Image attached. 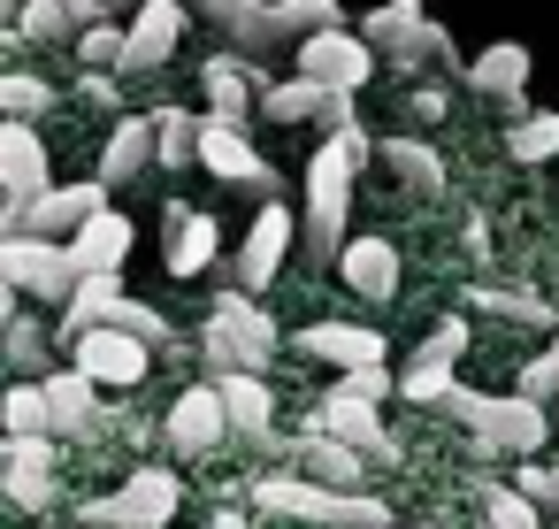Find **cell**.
I'll use <instances>...</instances> for the list:
<instances>
[{"mask_svg": "<svg viewBox=\"0 0 559 529\" xmlns=\"http://www.w3.org/2000/svg\"><path fill=\"white\" fill-rule=\"evenodd\" d=\"M261 116H276V124H330V131H345L353 124V93H330L322 78H284V85H269L261 93Z\"/></svg>", "mask_w": 559, "mask_h": 529, "instance_id": "14", "label": "cell"}, {"mask_svg": "<svg viewBox=\"0 0 559 529\" xmlns=\"http://www.w3.org/2000/svg\"><path fill=\"white\" fill-rule=\"evenodd\" d=\"M307 475L330 483V491H360L368 483V452L345 445V437H330V430H307Z\"/></svg>", "mask_w": 559, "mask_h": 529, "instance_id": "25", "label": "cell"}, {"mask_svg": "<svg viewBox=\"0 0 559 529\" xmlns=\"http://www.w3.org/2000/svg\"><path fill=\"white\" fill-rule=\"evenodd\" d=\"M9 368H47V330L32 322V315H9Z\"/></svg>", "mask_w": 559, "mask_h": 529, "instance_id": "39", "label": "cell"}, {"mask_svg": "<svg viewBox=\"0 0 559 529\" xmlns=\"http://www.w3.org/2000/svg\"><path fill=\"white\" fill-rule=\"evenodd\" d=\"M299 353H314L330 368H368V361H383V338L360 330V322H307L299 330Z\"/></svg>", "mask_w": 559, "mask_h": 529, "instance_id": "24", "label": "cell"}, {"mask_svg": "<svg viewBox=\"0 0 559 529\" xmlns=\"http://www.w3.org/2000/svg\"><path fill=\"white\" fill-rule=\"evenodd\" d=\"M70 254H78V269H85V277H116V269L131 261V215L100 208V215L70 238Z\"/></svg>", "mask_w": 559, "mask_h": 529, "instance_id": "23", "label": "cell"}, {"mask_svg": "<svg viewBox=\"0 0 559 529\" xmlns=\"http://www.w3.org/2000/svg\"><path fill=\"white\" fill-rule=\"evenodd\" d=\"M483 445H506V452H536L544 437H551V414H544V399H528V391H506V399H483V391H452L444 399Z\"/></svg>", "mask_w": 559, "mask_h": 529, "instance_id": "4", "label": "cell"}, {"mask_svg": "<svg viewBox=\"0 0 559 529\" xmlns=\"http://www.w3.org/2000/svg\"><path fill=\"white\" fill-rule=\"evenodd\" d=\"M337 391H353V399H376V407H383V399H391V376H383V361H368V368H345V376H337Z\"/></svg>", "mask_w": 559, "mask_h": 529, "instance_id": "43", "label": "cell"}, {"mask_svg": "<svg viewBox=\"0 0 559 529\" xmlns=\"http://www.w3.org/2000/svg\"><path fill=\"white\" fill-rule=\"evenodd\" d=\"M314 430H330V437H345V445H360L368 460H399V445H391V430L376 422V399H353V391H330V399L314 407Z\"/></svg>", "mask_w": 559, "mask_h": 529, "instance_id": "17", "label": "cell"}, {"mask_svg": "<svg viewBox=\"0 0 559 529\" xmlns=\"http://www.w3.org/2000/svg\"><path fill=\"white\" fill-rule=\"evenodd\" d=\"M0 108H9L16 124H39V116L55 108V93H47V78H32V70H9V85H0Z\"/></svg>", "mask_w": 559, "mask_h": 529, "instance_id": "37", "label": "cell"}, {"mask_svg": "<svg viewBox=\"0 0 559 529\" xmlns=\"http://www.w3.org/2000/svg\"><path fill=\"white\" fill-rule=\"evenodd\" d=\"M78 368H85L93 384H139V376L154 368V345H146L139 330H85V338H78Z\"/></svg>", "mask_w": 559, "mask_h": 529, "instance_id": "15", "label": "cell"}, {"mask_svg": "<svg viewBox=\"0 0 559 529\" xmlns=\"http://www.w3.org/2000/svg\"><path fill=\"white\" fill-rule=\"evenodd\" d=\"M9 498H16V506H47L55 483H47V475H9Z\"/></svg>", "mask_w": 559, "mask_h": 529, "instance_id": "46", "label": "cell"}, {"mask_svg": "<svg viewBox=\"0 0 559 529\" xmlns=\"http://www.w3.org/2000/svg\"><path fill=\"white\" fill-rule=\"evenodd\" d=\"M100 208H108V185H100V177L55 185V192H39L32 208H9V238H62V246H70Z\"/></svg>", "mask_w": 559, "mask_h": 529, "instance_id": "8", "label": "cell"}, {"mask_svg": "<svg viewBox=\"0 0 559 529\" xmlns=\"http://www.w3.org/2000/svg\"><path fill=\"white\" fill-rule=\"evenodd\" d=\"M429 353L460 361V353H467V322H460V315H452V322H437V330H429Z\"/></svg>", "mask_w": 559, "mask_h": 529, "instance_id": "44", "label": "cell"}, {"mask_svg": "<svg viewBox=\"0 0 559 529\" xmlns=\"http://www.w3.org/2000/svg\"><path fill=\"white\" fill-rule=\"evenodd\" d=\"M506 154H513V162H551V154H559V108L521 116V124H513V139H506Z\"/></svg>", "mask_w": 559, "mask_h": 529, "instance_id": "35", "label": "cell"}, {"mask_svg": "<svg viewBox=\"0 0 559 529\" xmlns=\"http://www.w3.org/2000/svg\"><path fill=\"white\" fill-rule=\"evenodd\" d=\"M55 468V437L32 430V437H9V475H47Z\"/></svg>", "mask_w": 559, "mask_h": 529, "instance_id": "40", "label": "cell"}, {"mask_svg": "<svg viewBox=\"0 0 559 529\" xmlns=\"http://www.w3.org/2000/svg\"><path fill=\"white\" fill-rule=\"evenodd\" d=\"M253 506L284 514V521H314V529H383V498L330 491L314 475H253Z\"/></svg>", "mask_w": 559, "mask_h": 529, "instance_id": "3", "label": "cell"}, {"mask_svg": "<svg viewBox=\"0 0 559 529\" xmlns=\"http://www.w3.org/2000/svg\"><path fill=\"white\" fill-rule=\"evenodd\" d=\"M185 39V0H139L131 16V47H123V70H162Z\"/></svg>", "mask_w": 559, "mask_h": 529, "instance_id": "18", "label": "cell"}, {"mask_svg": "<svg viewBox=\"0 0 559 529\" xmlns=\"http://www.w3.org/2000/svg\"><path fill=\"white\" fill-rule=\"evenodd\" d=\"M169 277H200L215 261V215H192V208H169Z\"/></svg>", "mask_w": 559, "mask_h": 529, "instance_id": "26", "label": "cell"}, {"mask_svg": "<svg viewBox=\"0 0 559 529\" xmlns=\"http://www.w3.org/2000/svg\"><path fill=\"white\" fill-rule=\"evenodd\" d=\"M360 39L383 47L391 62H429V55L452 62V32L421 16V0H383V9H368L360 16Z\"/></svg>", "mask_w": 559, "mask_h": 529, "instance_id": "7", "label": "cell"}, {"mask_svg": "<svg viewBox=\"0 0 559 529\" xmlns=\"http://www.w3.org/2000/svg\"><path fill=\"white\" fill-rule=\"evenodd\" d=\"M0 185H9V208H32L39 192H55L47 139L32 124H16V116H9V131H0Z\"/></svg>", "mask_w": 559, "mask_h": 529, "instance_id": "12", "label": "cell"}, {"mask_svg": "<svg viewBox=\"0 0 559 529\" xmlns=\"http://www.w3.org/2000/svg\"><path fill=\"white\" fill-rule=\"evenodd\" d=\"M467 85H475V93H490V101L521 124V116H528V108H521V85H528V47H513V39L483 47V55L467 62Z\"/></svg>", "mask_w": 559, "mask_h": 529, "instance_id": "20", "label": "cell"}, {"mask_svg": "<svg viewBox=\"0 0 559 529\" xmlns=\"http://www.w3.org/2000/svg\"><path fill=\"white\" fill-rule=\"evenodd\" d=\"M376 162V139L360 124L330 131V146L307 162V238L314 254H345V215H353V169Z\"/></svg>", "mask_w": 559, "mask_h": 529, "instance_id": "1", "label": "cell"}, {"mask_svg": "<svg viewBox=\"0 0 559 529\" xmlns=\"http://www.w3.org/2000/svg\"><path fill=\"white\" fill-rule=\"evenodd\" d=\"M337 277H345L353 299H376V307H383V299L399 292V246H391V238H345Z\"/></svg>", "mask_w": 559, "mask_h": 529, "instance_id": "19", "label": "cell"}, {"mask_svg": "<svg viewBox=\"0 0 559 529\" xmlns=\"http://www.w3.org/2000/svg\"><path fill=\"white\" fill-rule=\"evenodd\" d=\"M139 169H162V131H154V108L146 116H123L116 131H108V146H100V185L116 192V185H131Z\"/></svg>", "mask_w": 559, "mask_h": 529, "instance_id": "16", "label": "cell"}, {"mask_svg": "<svg viewBox=\"0 0 559 529\" xmlns=\"http://www.w3.org/2000/svg\"><path fill=\"white\" fill-rule=\"evenodd\" d=\"M123 307H131V292H123L116 277H85V284L70 292V338H85V330H123Z\"/></svg>", "mask_w": 559, "mask_h": 529, "instance_id": "27", "label": "cell"}, {"mask_svg": "<svg viewBox=\"0 0 559 529\" xmlns=\"http://www.w3.org/2000/svg\"><path fill=\"white\" fill-rule=\"evenodd\" d=\"M292 238H299V223H292V208H261L253 215V231H246V246H238V284L246 292H269L276 284V269H284V254H292Z\"/></svg>", "mask_w": 559, "mask_h": 529, "instance_id": "13", "label": "cell"}, {"mask_svg": "<svg viewBox=\"0 0 559 529\" xmlns=\"http://www.w3.org/2000/svg\"><path fill=\"white\" fill-rule=\"evenodd\" d=\"M154 131H162V169H185L200 154V124L192 108H154Z\"/></svg>", "mask_w": 559, "mask_h": 529, "instance_id": "34", "label": "cell"}, {"mask_svg": "<svg viewBox=\"0 0 559 529\" xmlns=\"http://www.w3.org/2000/svg\"><path fill=\"white\" fill-rule=\"evenodd\" d=\"M261 93H269V85H261L253 55H215V62H207V116H230V124H246V108H253Z\"/></svg>", "mask_w": 559, "mask_h": 529, "instance_id": "22", "label": "cell"}, {"mask_svg": "<svg viewBox=\"0 0 559 529\" xmlns=\"http://www.w3.org/2000/svg\"><path fill=\"white\" fill-rule=\"evenodd\" d=\"M452 368H460V361H444V353H429V345H421V361L399 376V391H406L414 407H444V399L460 391V376H452Z\"/></svg>", "mask_w": 559, "mask_h": 529, "instance_id": "30", "label": "cell"}, {"mask_svg": "<svg viewBox=\"0 0 559 529\" xmlns=\"http://www.w3.org/2000/svg\"><path fill=\"white\" fill-rule=\"evenodd\" d=\"M177 498H185V483L169 475V468H131L123 475V491L116 498H93L85 506V521H116V529H162L169 514H177Z\"/></svg>", "mask_w": 559, "mask_h": 529, "instance_id": "9", "label": "cell"}, {"mask_svg": "<svg viewBox=\"0 0 559 529\" xmlns=\"http://www.w3.org/2000/svg\"><path fill=\"white\" fill-rule=\"evenodd\" d=\"M276 353V322L261 299L246 292H215V315H207V361L215 368H261Z\"/></svg>", "mask_w": 559, "mask_h": 529, "instance_id": "5", "label": "cell"}, {"mask_svg": "<svg viewBox=\"0 0 559 529\" xmlns=\"http://www.w3.org/2000/svg\"><path fill=\"white\" fill-rule=\"evenodd\" d=\"M475 307H483V315H506V322H536V330L551 322V299H536L528 284H483Z\"/></svg>", "mask_w": 559, "mask_h": 529, "instance_id": "32", "label": "cell"}, {"mask_svg": "<svg viewBox=\"0 0 559 529\" xmlns=\"http://www.w3.org/2000/svg\"><path fill=\"white\" fill-rule=\"evenodd\" d=\"M292 55H299V78H322L330 93H360V85L376 78V47H368L360 32H345V24H330V32H307Z\"/></svg>", "mask_w": 559, "mask_h": 529, "instance_id": "10", "label": "cell"}, {"mask_svg": "<svg viewBox=\"0 0 559 529\" xmlns=\"http://www.w3.org/2000/svg\"><path fill=\"white\" fill-rule=\"evenodd\" d=\"M376 162H383V169H391V177H399L406 192H421V200H429V192H444V162H437V146H414V139H383V146H376Z\"/></svg>", "mask_w": 559, "mask_h": 529, "instance_id": "28", "label": "cell"}, {"mask_svg": "<svg viewBox=\"0 0 559 529\" xmlns=\"http://www.w3.org/2000/svg\"><path fill=\"white\" fill-rule=\"evenodd\" d=\"M0 277H9V292H24V299H62V307L85 284V269H78V254L62 238H9L0 246Z\"/></svg>", "mask_w": 559, "mask_h": 529, "instance_id": "6", "label": "cell"}, {"mask_svg": "<svg viewBox=\"0 0 559 529\" xmlns=\"http://www.w3.org/2000/svg\"><path fill=\"white\" fill-rule=\"evenodd\" d=\"M551 475H559V468H551Z\"/></svg>", "mask_w": 559, "mask_h": 529, "instance_id": "49", "label": "cell"}, {"mask_svg": "<svg viewBox=\"0 0 559 529\" xmlns=\"http://www.w3.org/2000/svg\"><path fill=\"white\" fill-rule=\"evenodd\" d=\"M0 422H9V437L55 430V399H47V384H9V407H0Z\"/></svg>", "mask_w": 559, "mask_h": 529, "instance_id": "33", "label": "cell"}, {"mask_svg": "<svg viewBox=\"0 0 559 529\" xmlns=\"http://www.w3.org/2000/svg\"><path fill=\"white\" fill-rule=\"evenodd\" d=\"M490 529H536V498L528 491H490Z\"/></svg>", "mask_w": 559, "mask_h": 529, "instance_id": "41", "label": "cell"}, {"mask_svg": "<svg viewBox=\"0 0 559 529\" xmlns=\"http://www.w3.org/2000/svg\"><path fill=\"white\" fill-rule=\"evenodd\" d=\"M200 169L223 177V185H253V192H276V169L253 154V139L230 124V116H207L200 124Z\"/></svg>", "mask_w": 559, "mask_h": 529, "instance_id": "11", "label": "cell"}, {"mask_svg": "<svg viewBox=\"0 0 559 529\" xmlns=\"http://www.w3.org/2000/svg\"><path fill=\"white\" fill-rule=\"evenodd\" d=\"M513 491H528L536 506H559V475H551V468H521V483H513Z\"/></svg>", "mask_w": 559, "mask_h": 529, "instance_id": "45", "label": "cell"}, {"mask_svg": "<svg viewBox=\"0 0 559 529\" xmlns=\"http://www.w3.org/2000/svg\"><path fill=\"white\" fill-rule=\"evenodd\" d=\"M47 399H55V430H93V376L70 368V376H47Z\"/></svg>", "mask_w": 559, "mask_h": 529, "instance_id": "31", "label": "cell"}, {"mask_svg": "<svg viewBox=\"0 0 559 529\" xmlns=\"http://www.w3.org/2000/svg\"><path fill=\"white\" fill-rule=\"evenodd\" d=\"M215 391H223V407H230V422H238V430H253V437L269 430V414H276V407H269V384H261L253 368H223V376H215Z\"/></svg>", "mask_w": 559, "mask_h": 529, "instance_id": "29", "label": "cell"}, {"mask_svg": "<svg viewBox=\"0 0 559 529\" xmlns=\"http://www.w3.org/2000/svg\"><path fill=\"white\" fill-rule=\"evenodd\" d=\"M215 529H246V521H238V514H215Z\"/></svg>", "mask_w": 559, "mask_h": 529, "instance_id": "48", "label": "cell"}, {"mask_svg": "<svg viewBox=\"0 0 559 529\" xmlns=\"http://www.w3.org/2000/svg\"><path fill=\"white\" fill-rule=\"evenodd\" d=\"M406 108H414V116H421V124H437V116H444V93H414V101H406Z\"/></svg>", "mask_w": 559, "mask_h": 529, "instance_id": "47", "label": "cell"}, {"mask_svg": "<svg viewBox=\"0 0 559 529\" xmlns=\"http://www.w3.org/2000/svg\"><path fill=\"white\" fill-rule=\"evenodd\" d=\"M223 430H238V422H230V407H223L215 384H192V391L169 407V445H177V452H207Z\"/></svg>", "mask_w": 559, "mask_h": 529, "instance_id": "21", "label": "cell"}, {"mask_svg": "<svg viewBox=\"0 0 559 529\" xmlns=\"http://www.w3.org/2000/svg\"><path fill=\"white\" fill-rule=\"evenodd\" d=\"M521 391H528V399H551V391H559V338H551V345L521 368Z\"/></svg>", "mask_w": 559, "mask_h": 529, "instance_id": "42", "label": "cell"}, {"mask_svg": "<svg viewBox=\"0 0 559 529\" xmlns=\"http://www.w3.org/2000/svg\"><path fill=\"white\" fill-rule=\"evenodd\" d=\"M200 16H215L246 55H261V47H299L307 32H330L345 9L337 0H200Z\"/></svg>", "mask_w": 559, "mask_h": 529, "instance_id": "2", "label": "cell"}, {"mask_svg": "<svg viewBox=\"0 0 559 529\" xmlns=\"http://www.w3.org/2000/svg\"><path fill=\"white\" fill-rule=\"evenodd\" d=\"M123 47H131V32H116V24L78 32V62H93V70H123Z\"/></svg>", "mask_w": 559, "mask_h": 529, "instance_id": "38", "label": "cell"}, {"mask_svg": "<svg viewBox=\"0 0 559 529\" xmlns=\"http://www.w3.org/2000/svg\"><path fill=\"white\" fill-rule=\"evenodd\" d=\"M62 39H78L70 0H32L24 9V47H62Z\"/></svg>", "mask_w": 559, "mask_h": 529, "instance_id": "36", "label": "cell"}]
</instances>
